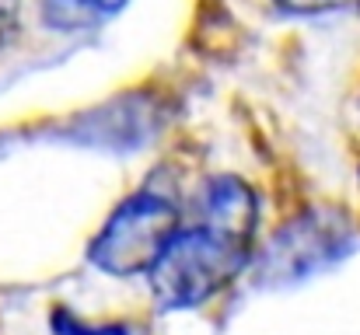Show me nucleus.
<instances>
[{"label": "nucleus", "mask_w": 360, "mask_h": 335, "mask_svg": "<svg viewBox=\"0 0 360 335\" xmlns=\"http://www.w3.org/2000/svg\"><path fill=\"white\" fill-rule=\"evenodd\" d=\"M287 11H297V14H322V11H340V7H350L357 0H280Z\"/></svg>", "instance_id": "423d86ee"}, {"label": "nucleus", "mask_w": 360, "mask_h": 335, "mask_svg": "<svg viewBox=\"0 0 360 335\" xmlns=\"http://www.w3.org/2000/svg\"><path fill=\"white\" fill-rule=\"evenodd\" d=\"M255 221L259 206L252 189L235 175L214 178L203 189L200 221L193 227L182 223L147 272L158 304L200 308L224 290L248 258Z\"/></svg>", "instance_id": "f257e3e1"}, {"label": "nucleus", "mask_w": 360, "mask_h": 335, "mask_svg": "<svg viewBox=\"0 0 360 335\" xmlns=\"http://www.w3.org/2000/svg\"><path fill=\"white\" fill-rule=\"evenodd\" d=\"M182 227L179 206L161 192H136L105 221L91 241V262L109 276L150 272L165 244Z\"/></svg>", "instance_id": "f03ea898"}, {"label": "nucleus", "mask_w": 360, "mask_h": 335, "mask_svg": "<svg viewBox=\"0 0 360 335\" xmlns=\"http://www.w3.org/2000/svg\"><path fill=\"white\" fill-rule=\"evenodd\" d=\"M53 329H56V335H126V329H120V325L88 329L84 322H74L67 311H56V315H53Z\"/></svg>", "instance_id": "39448f33"}, {"label": "nucleus", "mask_w": 360, "mask_h": 335, "mask_svg": "<svg viewBox=\"0 0 360 335\" xmlns=\"http://www.w3.org/2000/svg\"><path fill=\"white\" fill-rule=\"evenodd\" d=\"M126 7V0H42V21L56 32H84Z\"/></svg>", "instance_id": "7ed1b4c3"}, {"label": "nucleus", "mask_w": 360, "mask_h": 335, "mask_svg": "<svg viewBox=\"0 0 360 335\" xmlns=\"http://www.w3.org/2000/svg\"><path fill=\"white\" fill-rule=\"evenodd\" d=\"M21 35V0H0V49Z\"/></svg>", "instance_id": "20e7f679"}]
</instances>
